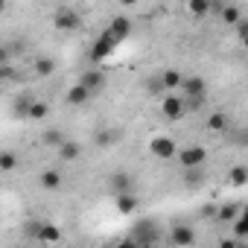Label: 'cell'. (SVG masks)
<instances>
[{
  "mask_svg": "<svg viewBox=\"0 0 248 248\" xmlns=\"http://www.w3.org/2000/svg\"><path fill=\"white\" fill-rule=\"evenodd\" d=\"M161 239V233H158V222L155 219H140V222H135V228L129 231V242L132 245H152V242H158Z\"/></svg>",
  "mask_w": 248,
  "mask_h": 248,
  "instance_id": "obj_1",
  "label": "cell"
},
{
  "mask_svg": "<svg viewBox=\"0 0 248 248\" xmlns=\"http://www.w3.org/2000/svg\"><path fill=\"white\" fill-rule=\"evenodd\" d=\"M117 44H120V41H117L108 30H102V32H99V38H96V41H93V47H91V62H105V59L117 50Z\"/></svg>",
  "mask_w": 248,
  "mask_h": 248,
  "instance_id": "obj_2",
  "label": "cell"
},
{
  "mask_svg": "<svg viewBox=\"0 0 248 248\" xmlns=\"http://www.w3.org/2000/svg\"><path fill=\"white\" fill-rule=\"evenodd\" d=\"M149 152H152L158 161H170V158H175L178 143H175L172 138H167V135H158V138L149 140Z\"/></svg>",
  "mask_w": 248,
  "mask_h": 248,
  "instance_id": "obj_3",
  "label": "cell"
},
{
  "mask_svg": "<svg viewBox=\"0 0 248 248\" xmlns=\"http://www.w3.org/2000/svg\"><path fill=\"white\" fill-rule=\"evenodd\" d=\"M53 24H56V30H62V32H76V30H82V15H79L76 9H59V12L53 15Z\"/></svg>",
  "mask_w": 248,
  "mask_h": 248,
  "instance_id": "obj_4",
  "label": "cell"
},
{
  "mask_svg": "<svg viewBox=\"0 0 248 248\" xmlns=\"http://www.w3.org/2000/svg\"><path fill=\"white\" fill-rule=\"evenodd\" d=\"M161 114L167 117V120H181L187 111H184V96H178V93H167L164 99H161Z\"/></svg>",
  "mask_w": 248,
  "mask_h": 248,
  "instance_id": "obj_5",
  "label": "cell"
},
{
  "mask_svg": "<svg viewBox=\"0 0 248 248\" xmlns=\"http://www.w3.org/2000/svg\"><path fill=\"white\" fill-rule=\"evenodd\" d=\"M175 158H178L181 167H204L207 149H204V146H187V149H178Z\"/></svg>",
  "mask_w": 248,
  "mask_h": 248,
  "instance_id": "obj_6",
  "label": "cell"
},
{
  "mask_svg": "<svg viewBox=\"0 0 248 248\" xmlns=\"http://www.w3.org/2000/svg\"><path fill=\"white\" fill-rule=\"evenodd\" d=\"M105 30H108L117 41H126V38L132 35V30H135V27H132V18H129V15H114V18L108 21V27H105Z\"/></svg>",
  "mask_w": 248,
  "mask_h": 248,
  "instance_id": "obj_7",
  "label": "cell"
},
{
  "mask_svg": "<svg viewBox=\"0 0 248 248\" xmlns=\"http://www.w3.org/2000/svg\"><path fill=\"white\" fill-rule=\"evenodd\" d=\"M79 82H82V85H85L91 93H96V91H102V88L108 85V76H105L99 67H88V70L79 76Z\"/></svg>",
  "mask_w": 248,
  "mask_h": 248,
  "instance_id": "obj_8",
  "label": "cell"
},
{
  "mask_svg": "<svg viewBox=\"0 0 248 248\" xmlns=\"http://www.w3.org/2000/svg\"><path fill=\"white\" fill-rule=\"evenodd\" d=\"M91 96H93V93H91L82 82H76V85H70V88L64 91V105H70V108H82Z\"/></svg>",
  "mask_w": 248,
  "mask_h": 248,
  "instance_id": "obj_9",
  "label": "cell"
},
{
  "mask_svg": "<svg viewBox=\"0 0 248 248\" xmlns=\"http://www.w3.org/2000/svg\"><path fill=\"white\" fill-rule=\"evenodd\" d=\"M56 152H59V161H62V164H73V161H79V158H82V143H79V140L64 138V140L56 146Z\"/></svg>",
  "mask_w": 248,
  "mask_h": 248,
  "instance_id": "obj_10",
  "label": "cell"
},
{
  "mask_svg": "<svg viewBox=\"0 0 248 248\" xmlns=\"http://www.w3.org/2000/svg\"><path fill=\"white\" fill-rule=\"evenodd\" d=\"M114 207H117L123 216H135L138 207H140V202H138L135 190H129V193H117V196H114Z\"/></svg>",
  "mask_w": 248,
  "mask_h": 248,
  "instance_id": "obj_11",
  "label": "cell"
},
{
  "mask_svg": "<svg viewBox=\"0 0 248 248\" xmlns=\"http://www.w3.org/2000/svg\"><path fill=\"white\" fill-rule=\"evenodd\" d=\"M120 138H123V132L120 129H96L93 132V146L96 149H111V146H117L120 143Z\"/></svg>",
  "mask_w": 248,
  "mask_h": 248,
  "instance_id": "obj_12",
  "label": "cell"
},
{
  "mask_svg": "<svg viewBox=\"0 0 248 248\" xmlns=\"http://www.w3.org/2000/svg\"><path fill=\"white\" fill-rule=\"evenodd\" d=\"M108 190L117 196V193H129V190H135V175L132 172H114V175H108Z\"/></svg>",
  "mask_w": 248,
  "mask_h": 248,
  "instance_id": "obj_13",
  "label": "cell"
},
{
  "mask_svg": "<svg viewBox=\"0 0 248 248\" xmlns=\"http://www.w3.org/2000/svg\"><path fill=\"white\" fill-rule=\"evenodd\" d=\"M196 231L190 228V225H172V231H170V242L172 245H196Z\"/></svg>",
  "mask_w": 248,
  "mask_h": 248,
  "instance_id": "obj_14",
  "label": "cell"
},
{
  "mask_svg": "<svg viewBox=\"0 0 248 248\" xmlns=\"http://www.w3.org/2000/svg\"><path fill=\"white\" fill-rule=\"evenodd\" d=\"M181 96H196V93H207V82L202 76H184L181 85H178Z\"/></svg>",
  "mask_w": 248,
  "mask_h": 248,
  "instance_id": "obj_15",
  "label": "cell"
},
{
  "mask_svg": "<svg viewBox=\"0 0 248 248\" xmlns=\"http://www.w3.org/2000/svg\"><path fill=\"white\" fill-rule=\"evenodd\" d=\"M242 210V202H225V204H219L216 207V213H213V222H219V225H228L236 213Z\"/></svg>",
  "mask_w": 248,
  "mask_h": 248,
  "instance_id": "obj_16",
  "label": "cell"
},
{
  "mask_svg": "<svg viewBox=\"0 0 248 248\" xmlns=\"http://www.w3.org/2000/svg\"><path fill=\"white\" fill-rule=\"evenodd\" d=\"M228 225L233 228V236L245 245V242H248V213H245V207H242V210H239V213L228 222Z\"/></svg>",
  "mask_w": 248,
  "mask_h": 248,
  "instance_id": "obj_17",
  "label": "cell"
},
{
  "mask_svg": "<svg viewBox=\"0 0 248 248\" xmlns=\"http://www.w3.org/2000/svg\"><path fill=\"white\" fill-rule=\"evenodd\" d=\"M32 73H35L38 79L53 76V73H56V59H53V56H38V59L32 62Z\"/></svg>",
  "mask_w": 248,
  "mask_h": 248,
  "instance_id": "obj_18",
  "label": "cell"
},
{
  "mask_svg": "<svg viewBox=\"0 0 248 248\" xmlns=\"http://www.w3.org/2000/svg\"><path fill=\"white\" fill-rule=\"evenodd\" d=\"M38 184L44 187V190H62V184H64V175L59 172V170H44L41 175H38Z\"/></svg>",
  "mask_w": 248,
  "mask_h": 248,
  "instance_id": "obj_19",
  "label": "cell"
},
{
  "mask_svg": "<svg viewBox=\"0 0 248 248\" xmlns=\"http://www.w3.org/2000/svg\"><path fill=\"white\" fill-rule=\"evenodd\" d=\"M38 242H44V245L62 242V231H59V225H53V222H41V228H38Z\"/></svg>",
  "mask_w": 248,
  "mask_h": 248,
  "instance_id": "obj_20",
  "label": "cell"
},
{
  "mask_svg": "<svg viewBox=\"0 0 248 248\" xmlns=\"http://www.w3.org/2000/svg\"><path fill=\"white\" fill-rule=\"evenodd\" d=\"M228 126H231V120H228V114H225V111H213V114L207 117V132H213V135L228 132Z\"/></svg>",
  "mask_w": 248,
  "mask_h": 248,
  "instance_id": "obj_21",
  "label": "cell"
},
{
  "mask_svg": "<svg viewBox=\"0 0 248 248\" xmlns=\"http://www.w3.org/2000/svg\"><path fill=\"white\" fill-rule=\"evenodd\" d=\"M32 93H21V96H15L12 99V117H18V120H27V111H30V105H32Z\"/></svg>",
  "mask_w": 248,
  "mask_h": 248,
  "instance_id": "obj_22",
  "label": "cell"
},
{
  "mask_svg": "<svg viewBox=\"0 0 248 248\" xmlns=\"http://www.w3.org/2000/svg\"><path fill=\"white\" fill-rule=\"evenodd\" d=\"M64 138H67V135H64L59 126H50V129H44V132H41V143H44V146H50V149H56Z\"/></svg>",
  "mask_w": 248,
  "mask_h": 248,
  "instance_id": "obj_23",
  "label": "cell"
},
{
  "mask_svg": "<svg viewBox=\"0 0 248 248\" xmlns=\"http://www.w3.org/2000/svg\"><path fill=\"white\" fill-rule=\"evenodd\" d=\"M47 114H50V102H44V99H32V105H30V111H27V120H47Z\"/></svg>",
  "mask_w": 248,
  "mask_h": 248,
  "instance_id": "obj_24",
  "label": "cell"
},
{
  "mask_svg": "<svg viewBox=\"0 0 248 248\" xmlns=\"http://www.w3.org/2000/svg\"><path fill=\"white\" fill-rule=\"evenodd\" d=\"M181 79H184V73H178V70H164V73H161V85H164V91H178Z\"/></svg>",
  "mask_w": 248,
  "mask_h": 248,
  "instance_id": "obj_25",
  "label": "cell"
},
{
  "mask_svg": "<svg viewBox=\"0 0 248 248\" xmlns=\"http://www.w3.org/2000/svg\"><path fill=\"white\" fill-rule=\"evenodd\" d=\"M184 184H187V187L204 184V170H202V167H184Z\"/></svg>",
  "mask_w": 248,
  "mask_h": 248,
  "instance_id": "obj_26",
  "label": "cell"
},
{
  "mask_svg": "<svg viewBox=\"0 0 248 248\" xmlns=\"http://www.w3.org/2000/svg\"><path fill=\"white\" fill-rule=\"evenodd\" d=\"M187 12L193 18H207L210 15V0H190L187 3Z\"/></svg>",
  "mask_w": 248,
  "mask_h": 248,
  "instance_id": "obj_27",
  "label": "cell"
},
{
  "mask_svg": "<svg viewBox=\"0 0 248 248\" xmlns=\"http://www.w3.org/2000/svg\"><path fill=\"white\" fill-rule=\"evenodd\" d=\"M219 18H222V24H225V27H233V24L242 18V12H239V6H233V3H231V6H222V9H219Z\"/></svg>",
  "mask_w": 248,
  "mask_h": 248,
  "instance_id": "obj_28",
  "label": "cell"
},
{
  "mask_svg": "<svg viewBox=\"0 0 248 248\" xmlns=\"http://www.w3.org/2000/svg\"><path fill=\"white\" fill-rule=\"evenodd\" d=\"M15 167H18V155L12 149H3L0 152V172H12Z\"/></svg>",
  "mask_w": 248,
  "mask_h": 248,
  "instance_id": "obj_29",
  "label": "cell"
},
{
  "mask_svg": "<svg viewBox=\"0 0 248 248\" xmlns=\"http://www.w3.org/2000/svg\"><path fill=\"white\" fill-rule=\"evenodd\" d=\"M228 181H231L233 187H245V181H248V170H245L242 164H236V167L228 172Z\"/></svg>",
  "mask_w": 248,
  "mask_h": 248,
  "instance_id": "obj_30",
  "label": "cell"
},
{
  "mask_svg": "<svg viewBox=\"0 0 248 248\" xmlns=\"http://www.w3.org/2000/svg\"><path fill=\"white\" fill-rule=\"evenodd\" d=\"M18 79H21V73H18L15 62H12V64H0V85H6V82H18Z\"/></svg>",
  "mask_w": 248,
  "mask_h": 248,
  "instance_id": "obj_31",
  "label": "cell"
},
{
  "mask_svg": "<svg viewBox=\"0 0 248 248\" xmlns=\"http://www.w3.org/2000/svg\"><path fill=\"white\" fill-rule=\"evenodd\" d=\"M204 102H207V93L184 96V111H187V114H190V111H199V108H204Z\"/></svg>",
  "mask_w": 248,
  "mask_h": 248,
  "instance_id": "obj_32",
  "label": "cell"
},
{
  "mask_svg": "<svg viewBox=\"0 0 248 248\" xmlns=\"http://www.w3.org/2000/svg\"><path fill=\"white\" fill-rule=\"evenodd\" d=\"M6 47L12 50V56H15V59H21V56H24V53L30 50V44H27L24 38H15V41H6Z\"/></svg>",
  "mask_w": 248,
  "mask_h": 248,
  "instance_id": "obj_33",
  "label": "cell"
},
{
  "mask_svg": "<svg viewBox=\"0 0 248 248\" xmlns=\"http://www.w3.org/2000/svg\"><path fill=\"white\" fill-rule=\"evenodd\" d=\"M233 30H236V41H248V21L245 18H239L233 24Z\"/></svg>",
  "mask_w": 248,
  "mask_h": 248,
  "instance_id": "obj_34",
  "label": "cell"
},
{
  "mask_svg": "<svg viewBox=\"0 0 248 248\" xmlns=\"http://www.w3.org/2000/svg\"><path fill=\"white\" fill-rule=\"evenodd\" d=\"M38 228H41V222H35V219H30V222L24 225V233H27L30 239H38Z\"/></svg>",
  "mask_w": 248,
  "mask_h": 248,
  "instance_id": "obj_35",
  "label": "cell"
},
{
  "mask_svg": "<svg viewBox=\"0 0 248 248\" xmlns=\"http://www.w3.org/2000/svg\"><path fill=\"white\" fill-rule=\"evenodd\" d=\"M15 62V56H12V50L6 47V44H0V64H12Z\"/></svg>",
  "mask_w": 248,
  "mask_h": 248,
  "instance_id": "obj_36",
  "label": "cell"
},
{
  "mask_svg": "<svg viewBox=\"0 0 248 248\" xmlns=\"http://www.w3.org/2000/svg\"><path fill=\"white\" fill-rule=\"evenodd\" d=\"M146 91H149V93H164V85H161V76H158V79H149V82H146Z\"/></svg>",
  "mask_w": 248,
  "mask_h": 248,
  "instance_id": "obj_37",
  "label": "cell"
},
{
  "mask_svg": "<svg viewBox=\"0 0 248 248\" xmlns=\"http://www.w3.org/2000/svg\"><path fill=\"white\" fill-rule=\"evenodd\" d=\"M213 213H216V204H204V207L199 210V216H202V219H213Z\"/></svg>",
  "mask_w": 248,
  "mask_h": 248,
  "instance_id": "obj_38",
  "label": "cell"
},
{
  "mask_svg": "<svg viewBox=\"0 0 248 248\" xmlns=\"http://www.w3.org/2000/svg\"><path fill=\"white\" fill-rule=\"evenodd\" d=\"M3 12H6V0H0V18H3Z\"/></svg>",
  "mask_w": 248,
  "mask_h": 248,
  "instance_id": "obj_39",
  "label": "cell"
},
{
  "mask_svg": "<svg viewBox=\"0 0 248 248\" xmlns=\"http://www.w3.org/2000/svg\"><path fill=\"white\" fill-rule=\"evenodd\" d=\"M120 3H123V6H135V3H138V0H120Z\"/></svg>",
  "mask_w": 248,
  "mask_h": 248,
  "instance_id": "obj_40",
  "label": "cell"
}]
</instances>
